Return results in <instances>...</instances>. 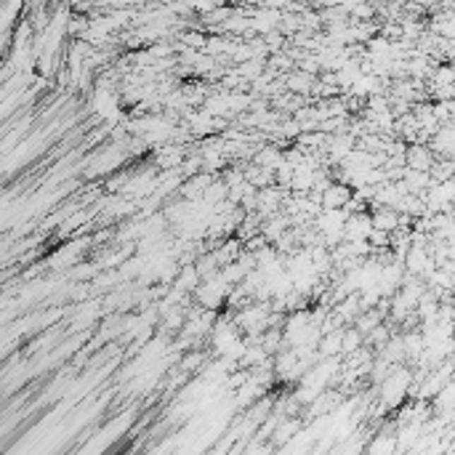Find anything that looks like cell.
Segmentation results:
<instances>
[{"label":"cell","mask_w":455,"mask_h":455,"mask_svg":"<svg viewBox=\"0 0 455 455\" xmlns=\"http://www.w3.org/2000/svg\"><path fill=\"white\" fill-rule=\"evenodd\" d=\"M432 152L426 147H410L408 158H405V165L408 168H415V171H429L432 168Z\"/></svg>","instance_id":"6da1fadb"}]
</instances>
